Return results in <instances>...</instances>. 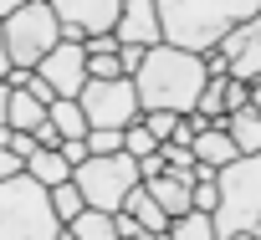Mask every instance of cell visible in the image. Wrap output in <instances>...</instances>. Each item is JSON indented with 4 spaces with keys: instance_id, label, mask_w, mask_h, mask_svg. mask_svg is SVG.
Returning a JSON list of instances; mask_svg holds the SVG:
<instances>
[{
    "instance_id": "1",
    "label": "cell",
    "mask_w": 261,
    "mask_h": 240,
    "mask_svg": "<svg viewBox=\"0 0 261 240\" xmlns=\"http://www.w3.org/2000/svg\"><path fill=\"white\" fill-rule=\"evenodd\" d=\"M154 6H159V41L190 56L215 51L225 31L261 16V0H154Z\"/></svg>"
},
{
    "instance_id": "2",
    "label": "cell",
    "mask_w": 261,
    "mask_h": 240,
    "mask_svg": "<svg viewBox=\"0 0 261 240\" xmlns=\"http://www.w3.org/2000/svg\"><path fill=\"white\" fill-rule=\"evenodd\" d=\"M205 82H210V77H205V62L190 56V51H179V46H164V41L149 46V51H144V67L134 72L139 107H144V112H174V117L195 112Z\"/></svg>"
},
{
    "instance_id": "3",
    "label": "cell",
    "mask_w": 261,
    "mask_h": 240,
    "mask_svg": "<svg viewBox=\"0 0 261 240\" xmlns=\"http://www.w3.org/2000/svg\"><path fill=\"white\" fill-rule=\"evenodd\" d=\"M215 189H220V204L210 215L215 240H230V235H256L261 240V154H246V159L225 164L215 174Z\"/></svg>"
},
{
    "instance_id": "4",
    "label": "cell",
    "mask_w": 261,
    "mask_h": 240,
    "mask_svg": "<svg viewBox=\"0 0 261 240\" xmlns=\"http://www.w3.org/2000/svg\"><path fill=\"white\" fill-rule=\"evenodd\" d=\"M0 240H62L51 189H41L31 174L0 179Z\"/></svg>"
},
{
    "instance_id": "5",
    "label": "cell",
    "mask_w": 261,
    "mask_h": 240,
    "mask_svg": "<svg viewBox=\"0 0 261 240\" xmlns=\"http://www.w3.org/2000/svg\"><path fill=\"white\" fill-rule=\"evenodd\" d=\"M0 31H6L11 67H26V72H36L57 51V41H62V21H57V11L46 6V0H26L16 16L0 21Z\"/></svg>"
},
{
    "instance_id": "6",
    "label": "cell",
    "mask_w": 261,
    "mask_h": 240,
    "mask_svg": "<svg viewBox=\"0 0 261 240\" xmlns=\"http://www.w3.org/2000/svg\"><path fill=\"white\" fill-rule=\"evenodd\" d=\"M72 184H77V194H82L87 209L118 215L123 199H128V189L144 184V179H139V164L128 159V154H108V159H87V164H77V169H72Z\"/></svg>"
},
{
    "instance_id": "7",
    "label": "cell",
    "mask_w": 261,
    "mask_h": 240,
    "mask_svg": "<svg viewBox=\"0 0 261 240\" xmlns=\"http://www.w3.org/2000/svg\"><path fill=\"white\" fill-rule=\"evenodd\" d=\"M77 107L87 117V128H128L139 123V92H134V77H113V82H87L77 92Z\"/></svg>"
},
{
    "instance_id": "8",
    "label": "cell",
    "mask_w": 261,
    "mask_h": 240,
    "mask_svg": "<svg viewBox=\"0 0 261 240\" xmlns=\"http://www.w3.org/2000/svg\"><path fill=\"white\" fill-rule=\"evenodd\" d=\"M62 21V41H87V36H113L123 0H46Z\"/></svg>"
},
{
    "instance_id": "9",
    "label": "cell",
    "mask_w": 261,
    "mask_h": 240,
    "mask_svg": "<svg viewBox=\"0 0 261 240\" xmlns=\"http://www.w3.org/2000/svg\"><path fill=\"white\" fill-rule=\"evenodd\" d=\"M36 77H41L57 97H72V102H77V92L87 87V51H82L77 41H57V51L36 67Z\"/></svg>"
},
{
    "instance_id": "10",
    "label": "cell",
    "mask_w": 261,
    "mask_h": 240,
    "mask_svg": "<svg viewBox=\"0 0 261 240\" xmlns=\"http://www.w3.org/2000/svg\"><path fill=\"white\" fill-rule=\"evenodd\" d=\"M118 46H159V6L154 0H123L118 11V26H113Z\"/></svg>"
},
{
    "instance_id": "11",
    "label": "cell",
    "mask_w": 261,
    "mask_h": 240,
    "mask_svg": "<svg viewBox=\"0 0 261 240\" xmlns=\"http://www.w3.org/2000/svg\"><path fill=\"white\" fill-rule=\"evenodd\" d=\"M190 154H195V184H205V179H215L225 164H236L241 154H236V143L225 138V128H200L195 133V143H190Z\"/></svg>"
},
{
    "instance_id": "12",
    "label": "cell",
    "mask_w": 261,
    "mask_h": 240,
    "mask_svg": "<svg viewBox=\"0 0 261 240\" xmlns=\"http://www.w3.org/2000/svg\"><path fill=\"white\" fill-rule=\"evenodd\" d=\"M215 128H225V138L236 143V154L246 159V154H261V112L246 102V107H236V112H225Z\"/></svg>"
},
{
    "instance_id": "13",
    "label": "cell",
    "mask_w": 261,
    "mask_h": 240,
    "mask_svg": "<svg viewBox=\"0 0 261 240\" xmlns=\"http://www.w3.org/2000/svg\"><path fill=\"white\" fill-rule=\"evenodd\" d=\"M21 174H31L41 189H57V184H67V179H72V164H67L57 148H36V154L21 164Z\"/></svg>"
},
{
    "instance_id": "14",
    "label": "cell",
    "mask_w": 261,
    "mask_h": 240,
    "mask_svg": "<svg viewBox=\"0 0 261 240\" xmlns=\"http://www.w3.org/2000/svg\"><path fill=\"white\" fill-rule=\"evenodd\" d=\"M144 189H149V199H154V204H159L169 220L190 215V184H185V179H174V174H159V179H149Z\"/></svg>"
},
{
    "instance_id": "15",
    "label": "cell",
    "mask_w": 261,
    "mask_h": 240,
    "mask_svg": "<svg viewBox=\"0 0 261 240\" xmlns=\"http://www.w3.org/2000/svg\"><path fill=\"white\" fill-rule=\"evenodd\" d=\"M123 209L139 220V230H144V235H164V230H169V215H164V209L149 199V189H144V184H134V189H128Z\"/></svg>"
},
{
    "instance_id": "16",
    "label": "cell",
    "mask_w": 261,
    "mask_h": 240,
    "mask_svg": "<svg viewBox=\"0 0 261 240\" xmlns=\"http://www.w3.org/2000/svg\"><path fill=\"white\" fill-rule=\"evenodd\" d=\"M46 123V107L31 97V92H11V107H6V128H16V133H36Z\"/></svg>"
},
{
    "instance_id": "17",
    "label": "cell",
    "mask_w": 261,
    "mask_h": 240,
    "mask_svg": "<svg viewBox=\"0 0 261 240\" xmlns=\"http://www.w3.org/2000/svg\"><path fill=\"white\" fill-rule=\"evenodd\" d=\"M46 123L62 133V143H67V138H87V117H82V107H77L72 97H57V102L46 107Z\"/></svg>"
},
{
    "instance_id": "18",
    "label": "cell",
    "mask_w": 261,
    "mask_h": 240,
    "mask_svg": "<svg viewBox=\"0 0 261 240\" xmlns=\"http://www.w3.org/2000/svg\"><path fill=\"white\" fill-rule=\"evenodd\" d=\"M67 235H72V240H118L113 215H102V209H82V215L67 225Z\"/></svg>"
},
{
    "instance_id": "19",
    "label": "cell",
    "mask_w": 261,
    "mask_h": 240,
    "mask_svg": "<svg viewBox=\"0 0 261 240\" xmlns=\"http://www.w3.org/2000/svg\"><path fill=\"white\" fill-rule=\"evenodd\" d=\"M225 77H230V82H246V87H256V82H261V36H256L241 56H230Z\"/></svg>"
},
{
    "instance_id": "20",
    "label": "cell",
    "mask_w": 261,
    "mask_h": 240,
    "mask_svg": "<svg viewBox=\"0 0 261 240\" xmlns=\"http://www.w3.org/2000/svg\"><path fill=\"white\" fill-rule=\"evenodd\" d=\"M164 235H169V240H215V225H210V215L190 209V215L169 220V230H164Z\"/></svg>"
},
{
    "instance_id": "21",
    "label": "cell",
    "mask_w": 261,
    "mask_h": 240,
    "mask_svg": "<svg viewBox=\"0 0 261 240\" xmlns=\"http://www.w3.org/2000/svg\"><path fill=\"white\" fill-rule=\"evenodd\" d=\"M159 159H164V174H174V179L195 184V154H190L185 143H159Z\"/></svg>"
},
{
    "instance_id": "22",
    "label": "cell",
    "mask_w": 261,
    "mask_h": 240,
    "mask_svg": "<svg viewBox=\"0 0 261 240\" xmlns=\"http://www.w3.org/2000/svg\"><path fill=\"white\" fill-rule=\"evenodd\" d=\"M51 209H57V220H62V230H67V225H72V220H77V215H82V209H87V204H82V194H77V184H72V179H67V184H57V189H51Z\"/></svg>"
},
{
    "instance_id": "23",
    "label": "cell",
    "mask_w": 261,
    "mask_h": 240,
    "mask_svg": "<svg viewBox=\"0 0 261 240\" xmlns=\"http://www.w3.org/2000/svg\"><path fill=\"white\" fill-rule=\"evenodd\" d=\"M123 154H128V159L139 164V159H149V154H159V143H154V133H149L144 123H128V128H123Z\"/></svg>"
},
{
    "instance_id": "24",
    "label": "cell",
    "mask_w": 261,
    "mask_h": 240,
    "mask_svg": "<svg viewBox=\"0 0 261 240\" xmlns=\"http://www.w3.org/2000/svg\"><path fill=\"white\" fill-rule=\"evenodd\" d=\"M87 159H108V154H123V133L118 128H87Z\"/></svg>"
},
{
    "instance_id": "25",
    "label": "cell",
    "mask_w": 261,
    "mask_h": 240,
    "mask_svg": "<svg viewBox=\"0 0 261 240\" xmlns=\"http://www.w3.org/2000/svg\"><path fill=\"white\" fill-rule=\"evenodd\" d=\"M139 123L154 133V143H169V138H174V123H179V117H174V112H139Z\"/></svg>"
},
{
    "instance_id": "26",
    "label": "cell",
    "mask_w": 261,
    "mask_h": 240,
    "mask_svg": "<svg viewBox=\"0 0 261 240\" xmlns=\"http://www.w3.org/2000/svg\"><path fill=\"white\" fill-rule=\"evenodd\" d=\"M215 204H220V189H215V179H205V184H190V209H200V215H215Z\"/></svg>"
},
{
    "instance_id": "27",
    "label": "cell",
    "mask_w": 261,
    "mask_h": 240,
    "mask_svg": "<svg viewBox=\"0 0 261 240\" xmlns=\"http://www.w3.org/2000/svg\"><path fill=\"white\" fill-rule=\"evenodd\" d=\"M113 77H123L118 56H87V82H113Z\"/></svg>"
},
{
    "instance_id": "28",
    "label": "cell",
    "mask_w": 261,
    "mask_h": 240,
    "mask_svg": "<svg viewBox=\"0 0 261 240\" xmlns=\"http://www.w3.org/2000/svg\"><path fill=\"white\" fill-rule=\"evenodd\" d=\"M246 102H251V87L225 77V112H236V107H246Z\"/></svg>"
},
{
    "instance_id": "29",
    "label": "cell",
    "mask_w": 261,
    "mask_h": 240,
    "mask_svg": "<svg viewBox=\"0 0 261 240\" xmlns=\"http://www.w3.org/2000/svg\"><path fill=\"white\" fill-rule=\"evenodd\" d=\"M118 67H123V77H134L144 67V46H118Z\"/></svg>"
},
{
    "instance_id": "30",
    "label": "cell",
    "mask_w": 261,
    "mask_h": 240,
    "mask_svg": "<svg viewBox=\"0 0 261 240\" xmlns=\"http://www.w3.org/2000/svg\"><path fill=\"white\" fill-rule=\"evenodd\" d=\"M113 230H118V240H134V235H144V230H139V220L128 215V209H118V215H113Z\"/></svg>"
},
{
    "instance_id": "31",
    "label": "cell",
    "mask_w": 261,
    "mask_h": 240,
    "mask_svg": "<svg viewBox=\"0 0 261 240\" xmlns=\"http://www.w3.org/2000/svg\"><path fill=\"white\" fill-rule=\"evenodd\" d=\"M57 154H62V159H67L72 169H77V164H87V143H82V138H67V143H62Z\"/></svg>"
},
{
    "instance_id": "32",
    "label": "cell",
    "mask_w": 261,
    "mask_h": 240,
    "mask_svg": "<svg viewBox=\"0 0 261 240\" xmlns=\"http://www.w3.org/2000/svg\"><path fill=\"white\" fill-rule=\"evenodd\" d=\"M31 138H36V148H62V133H57L51 123H41V128L31 133Z\"/></svg>"
},
{
    "instance_id": "33",
    "label": "cell",
    "mask_w": 261,
    "mask_h": 240,
    "mask_svg": "<svg viewBox=\"0 0 261 240\" xmlns=\"http://www.w3.org/2000/svg\"><path fill=\"white\" fill-rule=\"evenodd\" d=\"M159 174H164V159H159V154L139 159V179H144V184H149V179H159Z\"/></svg>"
},
{
    "instance_id": "34",
    "label": "cell",
    "mask_w": 261,
    "mask_h": 240,
    "mask_svg": "<svg viewBox=\"0 0 261 240\" xmlns=\"http://www.w3.org/2000/svg\"><path fill=\"white\" fill-rule=\"evenodd\" d=\"M11 174H21V159H16V154H6V148H0V179H11Z\"/></svg>"
},
{
    "instance_id": "35",
    "label": "cell",
    "mask_w": 261,
    "mask_h": 240,
    "mask_svg": "<svg viewBox=\"0 0 261 240\" xmlns=\"http://www.w3.org/2000/svg\"><path fill=\"white\" fill-rule=\"evenodd\" d=\"M6 107H11V87L0 82V128H6Z\"/></svg>"
},
{
    "instance_id": "36",
    "label": "cell",
    "mask_w": 261,
    "mask_h": 240,
    "mask_svg": "<svg viewBox=\"0 0 261 240\" xmlns=\"http://www.w3.org/2000/svg\"><path fill=\"white\" fill-rule=\"evenodd\" d=\"M6 72H11V56H6V31H0V82H6Z\"/></svg>"
},
{
    "instance_id": "37",
    "label": "cell",
    "mask_w": 261,
    "mask_h": 240,
    "mask_svg": "<svg viewBox=\"0 0 261 240\" xmlns=\"http://www.w3.org/2000/svg\"><path fill=\"white\" fill-rule=\"evenodd\" d=\"M21 6H26V0H0V21H6V16H16Z\"/></svg>"
},
{
    "instance_id": "38",
    "label": "cell",
    "mask_w": 261,
    "mask_h": 240,
    "mask_svg": "<svg viewBox=\"0 0 261 240\" xmlns=\"http://www.w3.org/2000/svg\"><path fill=\"white\" fill-rule=\"evenodd\" d=\"M251 107H256V112H261V82H256V87H251Z\"/></svg>"
},
{
    "instance_id": "39",
    "label": "cell",
    "mask_w": 261,
    "mask_h": 240,
    "mask_svg": "<svg viewBox=\"0 0 261 240\" xmlns=\"http://www.w3.org/2000/svg\"><path fill=\"white\" fill-rule=\"evenodd\" d=\"M230 240H256V235H230Z\"/></svg>"
},
{
    "instance_id": "40",
    "label": "cell",
    "mask_w": 261,
    "mask_h": 240,
    "mask_svg": "<svg viewBox=\"0 0 261 240\" xmlns=\"http://www.w3.org/2000/svg\"><path fill=\"white\" fill-rule=\"evenodd\" d=\"M134 240H154V235H134Z\"/></svg>"
},
{
    "instance_id": "41",
    "label": "cell",
    "mask_w": 261,
    "mask_h": 240,
    "mask_svg": "<svg viewBox=\"0 0 261 240\" xmlns=\"http://www.w3.org/2000/svg\"><path fill=\"white\" fill-rule=\"evenodd\" d=\"M62 240H72V235H67V230H62Z\"/></svg>"
}]
</instances>
